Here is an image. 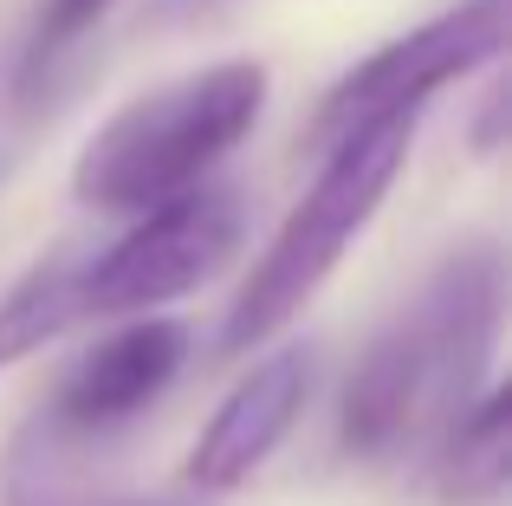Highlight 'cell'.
<instances>
[{
	"label": "cell",
	"mask_w": 512,
	"mask_h": 506,
	"mask_svg": "<svg viewBox=\"0 0 512 506\" xmlns=\"http://www.w3.org/2000/svg\"><path fill=\"white\" fill-rule=\"evenodd\" d=\"M506 318V266L493 241H467L435 266L422 299L357 357L338 403V435L357 461H389L441 435L493 370Z\"/></svg>",
	"instance_id": "cell-1"
},
{
	"label": "cell",
	"mask_w": 512,
	"mask_h": 506,
	"mask_svg": "<svg viewBox=\"0 0 512 506\" xmlns=\"http://www.w3.org/2000/svg\"><path fill=\"white\" fill-rule=\"evenodd\" d=\"M266 111V65L221 59L208 72L169 78V85L130 98L85 137L72 163V195L98 215H150L182 202L208 182L214 163L253 137Z\"/></svg>",
	"instance_id": "cell-2"
},
{
	"label": "cell",
	"mask_w": 512,
	"mask_h": 506,
	"mask_svg": "<svg viewBox=\"0 0 512 506\" xmlns=\"http://www.w3.org/2000/svg\"><path fill=\"white\" fill-rule=\"evenodd\" d=\"M415 124L422 117H383V124H363L325 150L318 182L292 202V215L279 221V234L253 260V273L240 279L221 325V351H253V344L279 338L318 299V286L338 273L350 241H363L376 208L389 202V189H396L402 163L415 150Z\"/></svg>",
	"instance_id": "cell-3"
},
{
	"label": "cell",
	"mask_w": 512,
	"mask_h": 506,
	"mask_svg": "<svg viewBox=\"0 0 512 506\" xmlns=\"http://www.w3.org/2000/svg\"><path fill=\"white\" fill-rule=\"evenodd\" d=\"M247 241V202L201 182L182 202L137 215L111 247L85 253V318H156V305L208 286Z\"/></svg>",
	"instance_id": "cell-4"
},
{
	"label": "cell",
	"mask_w": 512,
	"mask_h": 506,
	"mask_svg": "<svg viewBox=\"0 0 512 506\" xmlns=\"http://www.w3.org/2000/svg\"><path fill=\"white\" fill-rule=\"evenodd\" d=\"M506 46V0H461V7L435 13L428 26L376 46L370 59H357L338 85L325 91L312 117V143L331 150L338 137L363 124H383V117H422V104L435 91H448L454 78L493 65Z\"/></svg>",
	"instance_id": "cell-5"
},
{
	"label": "cell",
	"mask_w": 512,
	"mask_h": 506,
	"mask_svg": "<svg viewBox=\"0 0 512 506\" xmlns=\"http://www.w3.org/2000/svg\"><path fill=\"white\" fill-rule=\"evenodd\" d=\"M188 364V331L175 318H137V325H117L111 338H98L72 370H65L59 396H52V416L39 429L52 435H104L124 429L130 416L156 403Z\"/></svg>",
	"instance_id": "cell-6"
},
{
	"label": "cell",
	"mask_w": 512,
	"mask_h": 506,
	"mask_svg": "<svg viewBox=\"0 0 512 506\" xmlns=\"http://www.w3.org/2000/svg\"><path fill=\"white\" fill-rule=\"evenodd\" d=\"M305 396H312V351H305V344L266 351L260 364L221 396L208 429L195 435L188 481H195L201 494H234L240 481H253V474L273 461V448L292 435Z\"/></svg>",
	"instance_id": "cell-7"
},
{
	"label": "cell",
	"mask_w": 512,
	"mask_h": 506,
	"mask_svg": "<svg viewBox=\"0 0 512 506\" xmlns=\"http://www.w3.org/2000/svg\"><path fill=\"white\" fill-rule=\"evenodd\" d=\"M85 325V253H52L0 299V370Z\"/></svg>",
	"instance_id": "cell-8"
},
{
	"label": "cell",
	"mask_w": 512,
	"mask_h": 506,
	"mask_svg": "<svg viewBox=\"0 0 512 506\" xmlns=\"http://www.w3.org/2000/svg\"><path fill=\"white\" fill-rule=\"evenodd\" d=\"M506 474H512V461H506V390L487 383L441 429V494L448 500H500Z\"/></svg>",
	"instance_id": "cell-9"
},
{
	"label": "cell",
	"mask_w": 512,
	"mask_h": 506,
	"mask_svg": "<svg viewBox=\"0 0 512 506\" xmlns=\"http://www.w3.org/2000/svg\"><path fill=\"white\" fill-rule=\"evenodd\" d=\"M104 7H111V0H46V7H39V26H33V46H26V85H39V78L85 39L91 26L104 20Z\"/></svg>",
	"instance_id": "cell-10"
}]
</instances>
